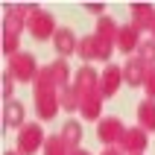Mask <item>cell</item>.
<instances>
[{"label": "cell", "mask_w": 155, "mask_h": 155, "mask_svg": "<svg viewBox=\"0 0 155 155\" xmlns=\"http://www.w3.org/2000/svg\"><path fill=\"white\" fill-rule=\"evenodd\" d=\"M138 120H140V126H143L147 132H155V100L140 103V108H138Z\"/></svg>", "instance_id": "8"}, {"label": "cell", "mask_w": 155, "mask_h": 155, "mask_svg": "<svg viewBox=\"0 0 155 155\" xmlns=\"http://www.w3.org/2000/svg\"><path fill=\"white\" fill-rule=\"evenodd\" d=\"M117 47H123V53L138 47V26H123L117 32Z\"/></svg>", "instance_id": "10"}, {"label": "cell", "mask_w": 155, "mask_h": 155, "mask_svg": "<svg viewBox=\"0 0 155 155\" xmlns=\"http://www.w3.org/2000/svg\"><path fill=\"white\" fill-rule=\"evenodd\" d=\"M53 41H56L59 53H64V56H70V53H76V38H73V32H70V29H56V35H53Z\"/></svg>", "instance_id": "6"}, {"label": "cell", "mask_w": 155, "mask_h": 155, "mask_svg": "<svg viewBox=\"0 0 155 155\" xmlns=\"http://www.w3.org/2000/svg\"><path fill=\"white\" fill-rule=\"evenodd\" d=\"M120 143H129L126 149H132V152H140L147 140H143V132H126V135L120 138Z\"/></svg>", "instance_id": "14"}, {"label": "cell", "mask_w": 155, "mask_h": 155, "mask_svg": "<svg viewBox=\"0 0 155 155\" xmlns=\"http://www.w3.org/2000/svg\"><path fill=\"white\" fill-rule=\"evenodd\" d=\"M120 79H123V70L111 64V68H108V70L103 73V76H100V97H111Z\"/></svg>", "instance_id": "5"}, {"label": "cell", "mask_w": 155, "mask_h": 155, "mask_svg": "<svg viewBox=\"0 0 155 155\" xmlns=\"http://www.w3.org/2000/svg\"><path fill=\"white\" fill-rule=\"evenodd\" d=\"M3 123H6V126H21V123H24V105L15 103V100H6V108H3Z\"/></svg>", "instance_id": "7"}, {"label": "cell", "mask_w": 155, "mask_h": 155, "mask_svg": "<svg viewBox=\"0 0 155 155\" xmlns=\"http://www.w3.org/2000/svg\"><path fill=\"white\" fill-rule=\"evenodd\" d=\"M85 9H88V12H94V15H103V3H85Z\"/></svg>", "instance_id": "18"}, {"label": "cell", "mask_w": 155, "mask_h": 155, "mask_svg": "<svg viewBox=\"0 0 155 155\" xmlns=\"http://www.w3.org/2000/svg\"><path fill=\"white\" fill-rule=\"evenodd\" d=\"M12 76L24 79V82H29V79H35V61L29 59V56H24V53H15L12 56V70H9Z\"/></svg>", "instance_id": "2"}, {"label": "cell", "mask_w": 155, "mask_h": 155, "mask_svg": "<svg viewBox=\"0 0 155 155\" xmlns=\"http://www.w3.org/2000/svg\"><path fill=\"white\" fill-rule=\"evenodd\" d=\"M29 29H32V35L35 38H47V35H56V29H53V21L44 12H38V9H32L29 12Z\"/></svg>", "instance_id": "3"}, {"label": "cell", "mask_w": 155, "mask_h": 155, "mask_svg": "<svg viewBox=\"0 0 155 155\" xmlns=\"http://www.w3.org/2000/svg\"><path fill=\"white\" fill-rule=\"evenodd\" d=\"M143 76H147V68H143L140 61H129V64H126V70H123L126 85H143Z\"/></svg>", "instance_id": "9"}, {"label": "cell", "mask_w": 155, "mask_h": 155, "mask_svg": "<svg viewBox=\"0 0 155 155\" xmlns=\"http://www.w3.org/2000/svg\"><path fill=\"white\" fill-rule=\"evenodd\" d=\"M41 140H44V135H41V126H38V123H29L26 129H21V135H18V149H21V155L38 152Z\"/></svg>", "instance_id": "1"}, {"label": "cell", "mask_w": 155, "mask_h": 155, "mask_svg": "<svg viewBox=\"0 0 155 155\" xmlns=\"http://www.w3.org/2000/svg\"><path fill=\"white\" fill-rule=\"evenodd\" d=\"M132 12H135V26L155 24V12H152L149 6H143V3H135V6H132Z\"/></svg>", "instance_id": "12"}, {"label": "cell", "mask_w": 155, "mask_h": 155, "mask_svg": "<svg viewBox=\"0 0 155 155\" xmlns=\"http://www.w3.org/2000/svg\"><path fill=\"white\" fill-rule=\"evenodd\" d=\"M138 61L143 68H149L155 61V41H140L138 44Z\"/></svg>", "instance_id": "13"}, {"label": "cell", "mask_w": 155, "mask_h": 155, "mask_svg": "<svg viewBox=\"0 0 155 155\" xmlns=\"http://www.w3.org/2000/svg\"><path fill=\"white\" fill-rule=\"evenodd\" d=\"M79 56H82V59H97V56H100V53H97V38L94 35L79 44Z\"/></svg>", "instance_id": "16"}, {"label": "cell", "mask_w": 155, "mask_h": 155, "mask_svg": "<svg viewBox=\"0 0 155 155\" xmlns=\"http://www.w3.org/2000/svg\"><path fill=\"white\" fill-rule=\"evenodd\" d=\"M97 132H100V138H103L105 143H114L117 138H123V135H126L117 117H105V120L100 123V129H97Z\"/></svg>", "instance_id": "4"}, {"label": "cell", "mask_w": 155, "mask_h": 155, "mask_svg": "<svg viewBox=\"0 0 155 155\" xmlns=\"http://www.w3.org/2000/svg\"><path fill=\"white\" fill-rule=\"evenodd\" d=\"M61 140L68 143V149H73V147H79V140H82V126H79L76 120H70V123H64V135H61Z\"/></svg>", "instance_id": "11"}, {"label": "cell", "mask_w": 155, "mask_h": 155, "mask_svg": "<svg viewBox=\"0 0 155 155\" xmlns=\"http://www.w3.org/2000/svg\"><path fill=\"white\" fill-rule=\"evenodd\" d=\"M12 94V73H6V79H3V97Z\"/></svg>", "instance_id": "19"}, {"label": "cell", "mask_w": 155, "mask_h": 155, "mask_svg": "<svg viewBox=\"0 0 155 155\" xmlns=\"http://www.w3.org/2000/svg\"><path fill=\"white\" fill-rule=\"evenodd\" d=\"M6 155H15V152H6Z\"/></svg>", "instance_id": "21"}, {"label": "cell", "mask_w": 155, "mask_h": 155, "mask_svg": "<svg viewBox=\"0 0 155 155\" xmlns=\"http://www.w3.org/2000/svg\"><path fill=\"white\" fill-rule=\"evenodd\" d=\"M105 155H117V152H114V149H108V152H105Z\"/></svg>", "instance_id": "20"}, {"label": "cell", "mask_w": 155, "mask_h": 155, "mask_svg": "<svg viewBox=\"0 0 155 155\" xmlns=\"http://www.w3.org/2000/svg\"><path fill=\"white\" fill-rule=\"evenodd\" d=\"M143 85H147V91H149V100H155V70H152V68H147Z\"/></svg>", "instance_id": "17"}, {"label": "cell", "mask_w": 155, "mask_h": 155, "mask_svg": "<svg viewBox=\"0 0 155 155\" xmlns=\"http://www.w3.org/2000/svg\"><path fill=\"white\" fill-rule=\"evenodd\" d=\"M70 149H68V143L61 138H50L47 143H44V155H68Z\"/></svg>", "instance_id": "15"}, {"label": "cell", "mask_w": 155, "mask_h": 155, "mask_svg": "<svg viewBox=\"0 0 155 155\" xmlns=\"http://www.w3.org/2000/svg\"><path fill=\"white\" fill-rule=\"evenodd\" d=\"M152 29H155V24H152Z\"/></svg>", "instance_id": "22"}]
</instances>
